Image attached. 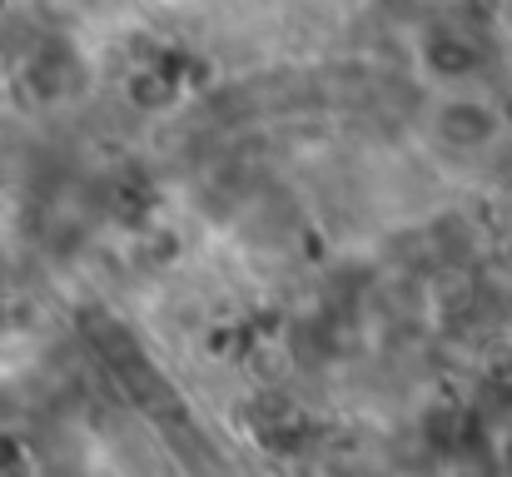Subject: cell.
Returning a JSON list of instances; mask_svg holds the SVG:
<instances>
[{
  "label": "cell",
  "instance_id": "cell-2",
  "mask_svg": "<svg viewBox=\"0 0 512 477\" xmlns=\"http://www.w3.org/2000/svg\"><path fill=\"white\" fill-rule=\"evenodd\" d=\"M428 70L443 75V80H463V75L478 70V50H473L463 35L438 30V35H428Z\"/></svg>",
  "mask_w": 512,
  "mask_h": 477
},
{
  "label": "cell",
  "instance_id": "cell-1",
  "mask_svg": "<svg viewBox=\"0 0 512 477\" xmlns=\"http://www.w3.org/2000/svg\"><path fill=\"white\" fill-rule=\"evenodd\" d=\"M503 135V115L478 95H448L433 110V140L453 155H483Z\"/></svg>",
  "mask_w": 512,
  "mask_h": 477
},
{
  "label": "cell",
  "instance_id": "cell-5",
  "mask_svg": "<svg viewBox=\"0 0 512 477\" xmlns=\"http://www.w3.org/2000/svg\"><path fill=\"white\" fill-rule=\"evenodd\" d=\"M0 85H5V65H0Z\"/></svg>",
  "mask_w": 512,
  "mask_h": 477
},
{
  "label": "cell",
  "instance_id": "cell-4",
  "mask_svg": "<svg viewBox=\"0 0 512 477\" xmlns=\"http://www.w3.org/2000/svg\"><path fill=\"white\" fill-rule=\"evenodd\" d=\"M508 264H512V239H508Z\"/></svg>",
  "mask_w": 512,
  "mask_h": 477
},
{
  "label": "cell",
  "instance_id": "cell-3",
  "mask_svg": "<svg viewBox=\"0 0 512 477\" xmlns=\"http://www.w3.org/2000/svg\"><path fill=\"white\" fill-rule=\"evenodd\" d=\"M0 477H30V463H25L20 443H10V438H0Z\"/></svg>",
  "mask_w": 512,
  "mask_h": 477
}]
</instances>
